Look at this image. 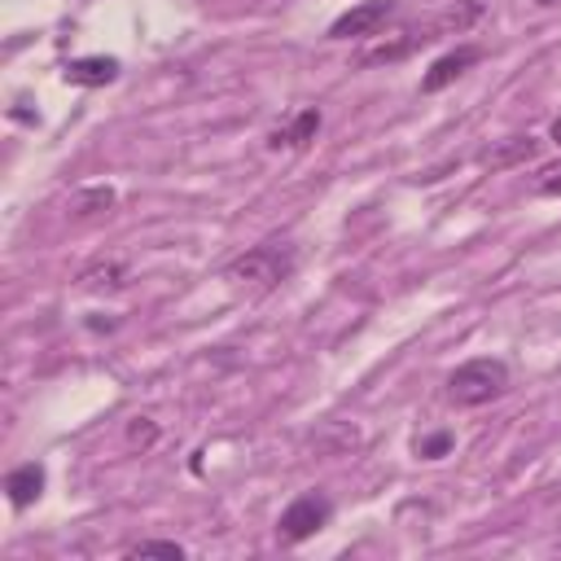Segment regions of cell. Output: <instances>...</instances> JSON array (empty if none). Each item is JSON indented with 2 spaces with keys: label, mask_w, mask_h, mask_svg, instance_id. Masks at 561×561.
<instances>
[{
  "label": "cell",
  "mask_w": 561,
  "mask_h": 561,
  "mask_svg": "<svg viewBox=\"0 0 561 561\" xmlns=\"http://www.w3.org/2000/svg\"><path fill=\"white\" fill-rule=\"evenodd\" d=\"M127 438H131V443H140V447H149V443L158 438V425H153L149 416H136V421L127 425Z\"/></svg>",
  "instance_id": "cell-16"
},
{
  "label": "cell",
  "mask_w": 561,
  "mask_h": 561,
  "mask_svg": "<svg viewBox=\"0 0 561 561\" xmlns=\"http://www.w3.org/2000/svg\"><path fill=\"white\" fill-rule=\"evenodd\" d=\"M535 153H539V140H535V136H508V140H500L495 149H482V167L504 171V167H522V162H530Z\"/></svg>",
  "instance_id": "cell-10"
},
{
  "label": "cell",
  "mask_w": 561,
  "mask_h": 561,
  "mask_svg": "<svg viewBox=\"0 0 561 561\" xmlns=\"http://www.w3.org/2000/svg\"><path fill=\"white\" fill-rule=\"evenodd\" d=\"M294 267H298V254H294L289 241H263V245H250L245 254H237L228 263V280L267 294V289L285 285L294 276Z\"/></svg>",
  "instance_id": "cell-2"
},
{
  "label": "cell",
  "mask_w": 561,
  "mask_h": 561,
  "mask_svg": "<svg viewBox=\"0 0 561 561\" xmlns=\"http://www.w3.org/2000/svg\"><path fill=\"white\" fill-rule=\"evenodd\" d=\"M320 123H324V114H320L316 105H307V110H302V114H294L285 127H276V131L267 136V145H272V149H307V145L316 140Z\"/></svg>",
  "instance_id": "cell-9"
},
{
  "label": "cell",
  "mask_w": 561,
  "mask_h": 561,
  "mask_svg": "<svg viewBox=\"0 0 561 561\" xmlns=\"http://www.w3.org/2000/svg\"><path fill=\"white\" fill-rule=\"evenodd\" d=\"M482 61V48L478 44H456L451 53H443L425 75H421V92H443L447 83H456L469 66H478Z\"/></svg>",
  "instance_id": "cell-6"
},
{
  "label": "cell",
  "mask_w": 561,
  "mask_h": 561,
  "mask_svg": "<svg viewBox=\"0 0 561 561\" xmlns=\"http://www.w3.org/2000/svg\"><path fill=\"white\" fill-rule=\"evenodd\" d=\"M127 557H167V561H180L184 548L175 539H140V543L127 548Z\"/></svg>",
  "instance_id": "cell-13"
},
{
  "label": "cell",
  "mask_w": 561,
  "mask_h": 561,
  "mask_svg": "<svg viewBox=\"0 0 561 561\" xmlns=\"http://www.w3.org/2000/svg\"><path fill=\"white\" fill-rule=\"evenodd\" d=\"M478 18H482V0H465V4H456V9H447V13H438L434 22L403 31V39H394V44H381V48H364V53L355 57V66H359V70H368V66H386V61H399V57L416 53L421 44H434L438 35H451V31H465V26H473Z\"/></svg>",
  "instance_id": "cell-1"
},
{
  "label": "cell",
  "mask_w": 561,
  "mask_h": 561,
  "mask_svg": "<svg viewBox=\"0 0 561 561\" xmlns=\"http://www.w3.org/2000/svg\"><path fill=\"white\" fill-rule=\"evenodd\" d=\"M399 0H359L351 4L346 13H337L324 31V39H364V35H377L390 18H394Z\"/></svg>",
  "instance_id": "cell-5"
},
{
  "label": "cell",
  "mask_w": 561,
  "mask_h": 561,
  "mask_svg": "<svg viewBox=\"0 0 561 561\" xmlns=\"http://www.w3.org/2000/svg\"><path fill=\"white\" fill-rule=\"evenodd\" d=\"M552 140L561 145V118H552Z\"/></svg>",
  "instance_id": "cell-17"
},
{
  "label": "cell",
  "mask_w": 561,
  "mask_h": 561,
  "mask_svg": "<svg viewBox=\"0 0 561 561\" xmlns=\"http://www.w3.org/2000/svg\"><path fill=\"white\" fill-rule=\"evenodd\" d=\"M44 482H48L44 465L39 460H26V465H18V469L4 473V495H9L13 508H26V504H35L44 495Z\"/></svg>",
  "instance_id": "cell-8"
},
{
  "label": "cell",
  "mask_w": 561,
  "mask_h": 561,
  "mask_svg": "<svg viewBox=\"0 0 561 561\" xmlns=\"http://www.w3.org/2000/svg\"><path fill=\"white\" fill-rule=\"evenodd\" d=\"M79 285L92 289V294H101V289H123V285H127V263H118V259H96V263H88V267L79 272Z\"/></svg>",
  "instance_id": "cell-11"
},
{
  "label": "cell",
  "mask_w": 561,
  "mask_h": 561,
  "mask_svg": "<svg viewBox=\"0 0 561 561\" xmlns=\"http://www.w3.org/2000/svg\"><path fill=\"white\" fill-rule=\"evenodd\" d=\"M329 517H333V500H329L324 491H302L298 500H289V504L280 508V517H276V539H280V543H302V539H311L320 526H329Z\"/></svg>",
  "instance_id": "cell-4"
},
{
  "label": "cell",
  "mask_w": 561,
  "mask_h": 561,
  "mask_svg": "<svg viewBox=\"0 0 561 561\" xmlns=\"http://www.w3.org/2000/svg\"><path fill=\"white\" fill-rule=\"evenodd\" d=\"M508 390V364L495 359V355H478V359H465L460 368H451L447 377V399L456 408H482L491 399H500Z\"/></svg>",
  "instance_id": "cell-3"
},
{
  "label": "cell",
  "mask_w": 561,
  "mask_h": 561,
  "mask_svg": "<svg viewBox=\"0 0 561 561\" xmlns=\"http://www.w3.org/2000/svg\"><path fill=\"white\" fill-rule=\"evenodd\" d=\"M118 70H123L118 57H75V61L61 66V79L70 88H105V83L118 79Z\"/></svg>",
  "instance_id": "cell-7"
},
{
  "label": "cell",
  "mask_w": 561,
  "mask_h": 561,
  "mask_svg": "<svg viewBox=\"0 0 561 561\" xmlns=\"http://www.w3.org/2000/svg\"><path fill=\"white\" fill-rule=\"evenodd\" d=\"M451 443H456V438H451L447 430L425 434V438H416V456H421V460H438V456H447V451H451Z\"/></svg>",
  "instance_id": "cell-14"
},
{
  "label": "cell",
  "mask_w": 561,
  "mask_h": 561,
  "mask_svg": "<svg viewBox=\"0 0 561 561\" xmlns=\"http://www.w3.org/2000/svg\"><path fill=\"white\" fill-rule=\"evenodd\" d=\"M110 206H114V188H88V193L70 197V219H92V215H101Z\"/></svg>",
  "instance_id": "cell-12"
},
{
  "label": "cell",
  "mask_w": 561,
  "mask_h": 561,
  "mask_svg": "<svg viewBox=\"0 0 561 561\" xmlns=\"http://www.w3.org/2000/svg\"><path fill=\"white\" fill-rule=\"evenodd\" d=\"M535 193L543 197H561V162H548L535 171Z\"/></svg>",
  "instance_id": "cell-15"
}]
</instances>
